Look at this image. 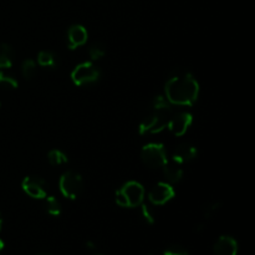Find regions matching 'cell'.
Here are the masks:
<instances>
[{
	"mask_svg": "<svg viewBox=\"0 0 255 255\" xmlns=\"http://www.w3.org/2000/svg\"><path fill=\"white\" fill-rule=\"evenodd\" d=\"M106 55V47L101 42H96V44L92 45L89 49V56L91 57V60L96 61V60L102 59V57Z\"/></svg>",
	"mask_w": 255,
	"mask_h": 255,
	"instance_id": "cell-21",
	"label": "cell"
},
{
	"mask_svg": "<svg viewBox=\"0 0 255 255\" xmlns=\"http://www.w3.org/2000/svg\"><path fill=\"white\" fill-rule=\"evenodd\" d=\"M169 117H171V112L168 111H153L149 116L142 120L138 126V133H159L167 127Z\"/></svg>",
	"mask_w": 255,
	"mask_h": 255,
	"instance_id": "cell-4",
	"label": "cell"
},
{
	"mask_svg": "<svg viewBox=\"0 0 255 255\" xmlns=\"http://www.w3.org/2000/svg\"><path fill=\"white\" fill-rule=\"evenodd\" d=\"M214 255H238V242L231 236H221L213 246Z\"/></svg>",
	"mask_w": 255,
	"mask_h": 255,
	"instance_id": "cell-10",
	"label": "cell"
},
{
	"mask_svg": "<svg viewBox=\"0 0 255 255\" xmlns=\"http://www.w3.org/2000/svg\"><path fill=\"white\" fill-rule=\"evenodd\" d=\"M4 249V242H2V239H0V252Z\"/></svg>",
	"mask_w": 255,
	"mask_h": 255,
	"instance_id": "cell-25",
	"label": "cell"
},
{
	"mask_svg": "<svg viewBox=\"0 0 255 255\" xmlns=\"http://www.w3.org/2000/svg\"><path fill=\"white\" fill-rule=\"evenodd\" d=\"M21 188L25 193L34 199H45L47 196L46 181L39 176H27L22 179Z\"/></svg>",
	"mask_w": 255,
	"mask_h": 255,
	"instance_id": "cell-7",
	"label": "cell"
},
{
	"mask_svg": "<svg viewBox=\"0 0 255 255\" xmlns=\"http://www.w3.org/2000/svg\"><path fill=\"white\" fill-rule=\"evenodd\" d=\"M36 255H50V254H47V253H39V254H36Z\"/></svg>",
	"mask_w": 255,
	"mask_h": 255,
	"instance_id": "cell-27",
	"label": "cell"
},
{
	"mask_svg": "<svg viewBox=\"0 0 255 255\" xmlns=\"http://www.w3.org/2000/svg\"><path fill=\"white\" fill-rule=\"evenodd\" d=\"M47 161L51 166H60V164L67 163V156L60 149H51L47 153Z\"/></svg>",
	"mask_w": 255,
	"mask_h": 255,
	"instance_id": "cell-18",
	"label": "cell"
},
{
	"mask_svg": "<svg viewBox=\"0 0 255 255\" xmlns=\"http://www.w3.org/2000/svg\"><path fill=\"white\" fill-rule=\"evenodd\" d=\"M95 255H102V254H95Z\"/></svg>",
	"mask_w": 255,
	"mask_h": 255,
	"instance_id": "cell-28",
	"label": "cell"
},
{
	"mask_svg": "<svg viewBox=\"0 0 255 255\" xmlns=\"http://www.w3.org/2000/svg\"><path fill=\"white\" fill-rule=\"evenodd\" d=\"M1 226H2V218H1V214H0V229H1Z\"/></svg>",
	"mask_w": 255,
	"mask_h": 255,
	"instance_id": "cell-26",
	"label": "cell"
},
{
	"mask_svg": "<svg viewBox=\"0 0 255 255\" xmlns=\"http://www.w3.org/2000/svg\"><path fill=\"white\" fill-rule=\"evenodd\" d=\"M21 74L24 79H32L36 74V62L32 59H26L22 61L21 65Z\"/></svg>",
	"mask_w": 255,
	"mask_h": 255,
	"instance_id": "cell-19",
	"label": "cell"
},
{
	"mask_svg": "<svg viewBox=\"0 0 255 255\" xmlns=\"http://www.w3.org/2000/svg\"><path fill=\"white\" fill-rule=\"evenodd\" d=\"M37 64L42 67H55L57 65V57L54 52L42 50L37 55Z\"/></svg>",
	"mask_w": 255,
	"mask_h": 255,
	"instance_id": "cell-15",
	"label": "cell"
},
{
	"mask_svg": "<svg viewBox=\"0 0 255 255\" xmlns=\"http://www.w3.org/2000/svg\"><path fill=\"white\" fill-rule=\"evenodd\" d=\"M100 76H101V72H100L99 67L89 61L76 65L71 71V80L77 86L94 84V82L99 81Z\"/></svg>",
	"mask_w": 255,
	"mask_h": 255,
	"instance_id": "cell-5",
	"label": "cell"
},
{
	"mask_svg": "<svg viewBox=\"0 0 255 255\" xmlns=\"http://www.w3.org/2000/svg\"><path fill=\"white\" fill-rule=\"evenodd\" d=\"M141 158L143 163L151 168H162L168 161L167 151L162 143L144 144L141 149Z\"/></svg>",
	"mask_w": 255,
	"mask_h": 255,
	"instance_id": "cell-6",
	"label": "cell"
},
{
	"mask_svg": "<svg viewBox=\"0 0 255 255\" xmlns=\"http://www.w3.org/2000/svg\"><path fill=\"white\" fill-rule=\"evenodd\" d=\"M139 207H141V214L142 217H143L144 221H146L148 224H153L154 221H156V218H154V214L153 212L151 211V208L144 203H142Z\"/></svg>",
	"mask_w": 255,
	"mask_h": 255,
	"instance_id": "cell-23",
	"label": "cell"
},
{
	"mask_svg": "<svg viewBox=\"0 0 255 255\" xmlns=\"http://www.w3.org/2000/svg\"><path fill=\"white\" fill-rule=\"evenodd\" d=\"M0 86L5 87V89H17L19 86V82L15 79L12 75L6 74L4 71H0Z\"/></svg>",
	"mask_w": 255,
	"mask_h": 255,
	"instance_id": "cell-20",
	"label": "cell"
},
{
	"mask_svg": "<svg viewBox=\"0 0 255 255\" xmlns=\"http://www.w3.org/2000/svg\"><path fill=\"white\" fill-rule=\"evenodd\" d=\"M59 187L65 198L75 201L84 191V181L81 174L75 171H66L60 177Z\"/></svg>",
	"mask_w": 255,
	"mask_h": 255,
	"instance_id": "cell-3",
	"label": "cell"
},
{
	"mask_svg": "<svg viewBox=\"0 0 255 255\" xmlns=\"http://www.w3.org/2000/svg\"><path fill=\"white\" fill-rule=\"evenodd\" d=\"M192 122H193V117L189 112H178V114L171 115L167 127L174 136L181 137L188 131Z\"/></svg>",
	"mask_w": 255,
	"mask_h": 255,
	"instance_id": "cell-9",
	"label": "cell"
},
{
	"mask_svg": "<svg viewBox=\"0 0 255 255\" xmlns=\"http://www.w3.org/2000/svg\"><path fill=\"white\" fill-rule=\"evenodd\" d=\"M163 169V176L166 178V182L169 184L178 183L183 178V168L182 164L177 163L174 161H167L162 167Z\"/></svg>",
	"mask_w": 255,
	"mask_h": 255,
	"instance_id": "cell-13",
	"label": "cell"
},
{
	"mask_svg": "<svg viewBox=\"0 0 255 255\" xmlns=\"http://www.w3.org/2000/svg\"><path fill=\"white\" fill-rule=\"evenodd\" d=\"M45 209L47 214L52 217H59L61 214V203L59 199L54 196L45 197Z\"/></svg>",
	"mask_w": 255,
	"mask_h": 255,
	"instance_id": "cell-16",
	"label": "cell"
},
{
	"mask_svg": "<svg viewBox=\"0 0 255 255\" xmlns=\"http://www.w3.org/2000/svg\"><path fill=\"white\" fill-rule=\"evenodd\" d=\"M14 62V49L9 44H0V69H10Z\"/></svg>",
	"mask_w": 255,
	"mask_h": 255,
	"instance_id": "cell-14",
	"label": "cell"
},
{
	"mask_svg": "<svg viewBox=\"0 0 255 255\" xmlns=\"http://www.w3.org/2000/svg\"><path fill=\"white\" fill-rule=\"evenodd\" d=\"M164 94L173 106H192L199 96V84L191 72L177 71L167 80Z\"/></svg>",
	"mask_w": 255,
	"mask_h": 255,
	"instance_id": "cell-1",
	"label": "cell"
},
{
	"mask_svg": "<svg viewBox=\"0 0 255 255\" xmlns=\"http://www.w3.org/2000/svg\"><path fill=\"white\" fill-rule=\"evenodd\" d=\"M163 255H189V252L184 247L173 244V246H169L168 248L164 249Z\"/></svg>",
	"mask_w": 255,
	"mask_h": 255,
	"instance_id": "cell-22",
	"label": "cell"
},
{
	"mask_svg": "<svg viewBox=\"0 0 255 255\" xmlns=\"http://www.w3.org/2000/svg\"><path fill=\"white\" fill-rule=\"evenodd\" d=\"M144 188L141 183L136 181H129L125 183L115 194V201L120 207L124 208H134L143 203Z\"/></svg>",
	"mask_w": 255,
	"mask_h": 255,
	"instance_id": "cell-2",
	"label": "cell"
},
{
	"mask_svg": "<svg viewBox=\"0 0 255 255\" xmlns=\"http://www.w3.org/2000/svg\"><path fill=\"white\" fill-rule=\"evenodd\" d=\"M173 109V105L167 100L166 96H157L154 97L153 101H152V110L153 111H168L172 112Z\"/></svg>",
	"mask_w": 255,
	"mask_h": 255,
	"instance_id": "cell-17",
	"label": "cell"
},
{
	"mask_svg": "<svg viewBox=\"0 0 255 255\" xmlns=\"http://www.w3.org/2000/svg\"><path fill=\"white\" fill-rule=\"evenodd\" d=\"M197 154H198L197 147L186 142V143H182L177 147L176 151L173 152V156H172V161L179 164L189 163L196 158Z\"/></svg>",
	"mask_w": 255,
	"mask_h": 255,
	"instance_id": "cell-12",
	"label": "cell"
},
{
	"mask_svg": "<svg viewBox=\"0 0 255 255\" xmlns=\"http://www.w3.org/2000/svg\"><path fill=\"white\" fill-rule=\"evenodd\" d=\"M174 196H176V192H174L172 184L167 183V182H158L149 191L148 199L153 206H163V204L168 203L171 199H173Z\"/></svg>",
	"mask_w": 255,
	"mask_h": 255,
	"instance_id": "cell-8",
	"label": "cell"
},
{
	"mask_svg": "<svg viewBox=\"0 0 255 255\" xmlns=\"http://www.w3.org/2000/svg\"><path fill=\"white\" fill-rule=\"evenodd\" d=\"M219 207H221V203H219V202H213V203H209V204H207V206H204V208H203L204 218L209 219L211 217H213V214L218 211Z\"/></svg>",
	"mask_w": 255,
	"mask_h": 255,
	"instance_id": "cell-24",
	"label": "cell"
},
{
	"mask_svg": "<svg viewBox=\"0 0 255 255\" xmlns=\"http://www.w3.org/2000/svg\"><path fill=\"white\" fill-rule=\"evenodd\" d=\"M87 36L89 34H87L86 27L79 24L72 25L67 30V46L71 50L77 49L87 41Z\"/></svg>",
	"mask_w": 255,
	"mask_h": 255,
	"instance_id": "cell-11",
	"label": "cell"
}]
</instances>
